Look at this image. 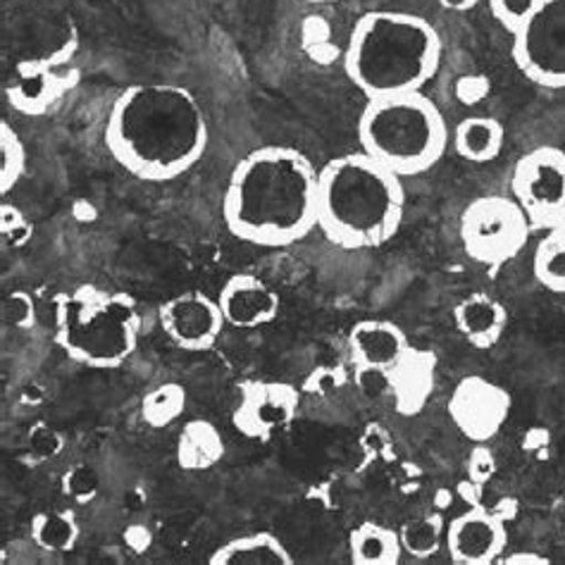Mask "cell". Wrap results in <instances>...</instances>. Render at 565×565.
Instances as JSON below:
<instances>
[{
	"label": "cell",
	"mask_w": 565,
	"mask_h": 565,
	"mask_svg": "<svg viewBox=\"0 0 565 565\" xmlns=\"http://www.w3.org/2000/svg\"><path fill=\"white\" fill-rule=\"evenodd\" d=\"M511 196L523 207L532 230L565 225V151L540 146L515 162Z\"/></svg>",
	"instance_id": "cell-8"
},
{
	"label": "cell",
	"mask_w": 565,
	"mask_h": 565,
	"mask_svg": "<svg viewBox=\"0 0 565 565\" xmlns=\"http://www.w3.org/2000/svg\"><path fill=\"white\" fill-rule=\"evenodd\" d=\"M532 273L546 291L565 296V225L548 230L534 248Z\"/></svg>",
	"instance_id": "cell-24"
},
{
	"label": "cell",
	"mask_w": 565,
	"mask_h": 565,
	"mask_svg": "<svg viewBox=\"0 0 565 565\" xmlns=\"http://www.w3.org/2000/svg\"><path fill=\"white\" fill-rule=\"evenodd\" d=\"M511 404V394L501 384L482 375H468L454 386L446 411L460 435L472 444H487L509 420Z\"/></svg>",
	"instance_id": "cell-12"
},
{
	"label": "cell",
	"mask_w": 565,
	"mask_h": 565,
	"mask_svg": "<svg viewBox=\"0 0 565 565\" xmlns=\"http://www.w3.org/2000/svg\"><path fill=\"white\" fill-rule=\"evenodd\" d=\"M26 172V148L20 134L8 120H0V193H8L20 184Z\"/></svg>",
	"instance_id": "cell-27"
},
{
	"label": "cell",
	"mask_w": 565,
	"mask_h": 565,
	"mask_svg": "<svg viewBox=\"0 0 565 565\" xmlns=\"http://www.w3.org/2000/svg\"><path fill=\"white\" fill-rule=\"evenodd\" d=\"M74 43L51 55L26 57L14 65L6 86L10 108L26 117H41L55 108L79 82V70L72 67Z\"/></svg>",
	"instance_id": "cell-10"
},
{
	"label": "cell",
	"mask_w": 565,
	"mask_h": 565,
	"mask_svg": "<svg viewBox=\"0 0 565 565\" xmlns=\"http://www.w3.org/2000/svg\"><path fill=\"white\" fill-rule=\"evenodd\" d=\"M563 523H565V515H563Z\"/></svg>",
	"instance_id": "cell-41"
},
{
	"label": "cell",
	"mask_w": 565,
	"mask_h": 565,
	"mask_svg": "<svg viewBox=\"0 0 565 565\" xmlns=\"http://www.w3.org/2000/svg\"><path fill=\"white\" fill-rule=\"evenodd\" d=\"M0 316H3V324L14 327V330H32V327H36L34 296L24 289H12L6 294Z\"/></svg>",
	"instance_id": "cell-30"
},
{
	"label": "cell",
	"mask_w": 565,
	"mask_h": 565,
	"mask_svg": "<svg viewBox=\"0 0 565 565\" xmlns=\"http://www.w3.org/2000/svg\"><path fill=\"white\" fill-rule=\"evenodd\" d=\"M347 382H349V375L341 365H320L303 380L301 392L313 394V396H330L339 392L341 386H347Z\"/></svg>",
	"instance_id": "cell-32"
},
{
	"label": "cell",
	"mask_w": 565,
	"mask_h": 565,
	"mask_svg": "<svg viewBox=\"0 0 565 565\" xmlns=\"http://www.w3.org/2000/svg\"><path fill=\"white\" fill-rule=\"evenodd\" d=\"M542 3L544 0H489V12L513 36L537 14Z\"/></svg>",
	"instance_id": "cell-28"
},
{
	"label": "cell",
	"mask_w": 565,
	"mask_h": 565,
	"mask_svg": "<svg viewBox=\"0 0 565 565\" xmlns=\"http://www.w3.org/2000/svg\"><path fill=\"white\" fill-rule=\"evenodd\" d=\"M408 347L406 332L392 320H361L349 332L355 373H390Z\"/></svg>",
	"instance_id": "cell-17"
},
{
	"label": "cell",
	"mask_w": 565,
	"mask_h": 565,
	"mask_svg": "<svg viewBox=\"0 0 565 565\" xmlns=\"http://www.w3.org/2000/svg\"><path fill=\"white\" fill-rule=\"evenodd\" d=\"M404 554L425 561L439 554V548L446 546V520L439 513H427L413 518L398 530Z\"/></svg>",
	"instance_id": "cell-25"
},
{
	"label": "cell",
	"mask_w": 565,
	"mask_h": 565,
	"mask_svg": "<svg viewBox=\"0 0 565 565\" xmlns=\"http://www.w3.org/2000/svg\"><path fill=\"white\" fill-rule=\"evenodd\" d=\"M509 546L505 520L487 505H468V511L446 523V552L456 565H489L503 558Z\"/></svg>",
	"instance_id": "cell-14"
},
{
	"label": "cell",
	"mask_w": 565,
	"mask_h": 565,
	"mask_svg": "<svg viewBox=\"0 0 565 565\" xmlns=\"http://www.w3.org/2000/svg\"><path fill=\"white\" fill-rule=\"evenodd\" d=\"M12 232V246H22L29 239V225L20 215L18 207L3 205V234L8 236Z\"/></svg>",
	"instance_id": "cell-34"
},
{
	"label": "cell",
	"mask_w": 565,
	"mask_h": 565,
	"mask_svg": "<svg viewBox=\"0 0 565 565\" xmlns=\"http://www.w3.org/2000/svg\"><path fill=\"white\" fill-rule=\"evenodd\" d=\"M532 225L513 196L489 193L475 199L460 215V244L466 256L484 267H501L525 250Z\"/></svg>",
	"instance_id": "cell-7"
},
{
	"label": "cell",
	"mask_w": 565,
	"mask_h": 565,
	"mask_svg": "<svg viewBox=\"0 0 565 565\" xmlns=\"http://www.w3.org/2000/svg\"><path fill=\"white\" fill-rule=\"evenodd\" d=\"M53 306V339L70 361L92 370H115L137 351L141 318L129 294L79 285L57 294Z\"/></svg>",
	"instance_id": "cell-5"
},
{
	"label": "cell",
	"mask_w": 565,
	"mask_h": 565,
	"mask_svg": "<svg viewBox=\"0 0 565 565\" xmlns=\"http://www.w3.org/2000/svg\"><path fill=\"white\" fill-rule=\"evenodd\" d=\"M225 439L211 420H189L177 439V466L186 472L215 468L225 458Z\"/></svg>",
	"instance_id": "cell-21"
},
{
	"label": "cell",
	"mask_w": 565,
	"mask_h": 565,
	"mask_svg": "<svg viewBox=\"0 0 565 565\" xmlns=\"http://www.w3.org/2000/svg\"><path fill=\"white\" fill-rule=\"evenodd\" d=\"M394 408L404 418H415L433 398L437 386V355L420 347H408L398 363L386 373Z\"/></svg>",
	"instance_id": "cell-16"
},
{
	"label": "cell",
	"mask_w": 565,
	"mask_h": 565,
	"mask_svg": "<svg viewBox=\"0 0 565 565\" xmlns=\"http://www.w3.org/2000/svg\"><path fill=\"white\" fill-rule=\"evenodd\" d=\"M458 494L468 505H482L480 497H482V484H475L472 480H466L458 484Z\"/></svg>",
	"instance_id": "cell-37"
},
{
	"label": "cell",
	"mask_w": 565,
	"mask_h": 565,
	"mask_svg": "<svg viewBox=\"0 0 565 565\" xmlns=\"http://www.w3.org/2000/svg\"><path fill=\"white\" fill-rule=\"evenodd\" d=\"M160 330L177 349L203 353L215 347L222 330L227 327L217 299L203 291H184L172 296L158 308Z\"/></svg>",
	"instance_id": "cell-13"
},
{
	"label": "cell",
	"mask_w": 565,
	"mask_h": 565,
	"mask_svg": "<svg viewBox=\"0 0 565 565\" xmlns=\"http://www.w3.org/2000/svg\"><path fill=\"white\" fill-rule=\"evenodd\" d=\"M211 565H294V556L287 544L273 532H250L239 534L207 558Z\"/></svg>",
	"instance_id": "cell-19"
},
{
	"label": "cell",
	"mask_w": 565,
	"mask_h": 565,
	"mask_svg": "<svg viewBox=\"0 0 565 565\" xmlns=\"http://www.w3.org/2000/svg\"><path fill=\"white\" fill-rule=\"evenodd\" d=\"M466 472H468V480H472L475 484H482V487H484V484L497 475V458H494V451L489 449L487 444H475L470 456H468Z\"/></svg>",
	"instance_id": "cell-33"
},
{
	"label": "cell",
	"mask_w": 565,
	"mask_h": 565,
	"mask_svg": "<svg viewBox=\"0 0 565 565\" xmlns=\"http://www.w3.org/2000/svg\"><path fill=\"white\" fill-rule=\"evenodd\" d=\"M26 449L36 460H55L65 451V437L46 420H36L29 427Z\"/></svg>",
	"instance_id": "cell-31"
},
{
	"label": "cell",
	"mask_w": 565,
	"mask_h": 565,
	"mask_svg": "<svg viewBox=\"0 0 565 565\" xmlns=\"http://www.w3.org/2000/svg\"><path fill=\"white\" fill-rule=\"evenodd\" d=\"M406 217L404 177L367 153H347L318 174V230L344 250L390 244Z\"/></svg>",
	"instance_id": "cell-3"
},
{
	"label": "cell",
	"mask_w": 565,
	"mask_h": 565,
	"mask_svg": "<svg viewBox=\"0 0 565 565\" xmlns=\"http://www.w3.org/2000/svg\"><path fill=\"white\" fill-rule=\"evenodd\" d=\"M189 392L180 382H166L148 392L141 401V418L148 427L162 429L182 418L186 411Z\"/></svg>",
	"instance_id": "cell-26"
},
{
	"label": "cell",
	"mask_w": 565,
	"mask_h": 565,
	"mask_svg": "<svg viewBox=\"0 0 565 565\" xmlns=\"http://www.w3.org/2000/svg\"><path fill=\"white\" fill-rule=\"evenodd\" d=\"M361 151L398 177L433 170L449 146V127L423 92L365 103L359 117Z\"/></svg>",
	"instance_id": "cell-6"
},
{
	"label": "cell",
	"mask_w": 565,
	"mask_h": 565,
	"mask_svg": "<svg viewBox=\"0 0 565 565\" xmlns=\"http://www.w3.org/2000/svg\"><path fill=\"white\" fill-rule=\"evenodd\" d=\"M353 565H398L404 556L398 530L380 523H363L349 534Z\"/></svg>",
	"instance_id": "cell-22"
},
{
	"label": "cell",
	"mask_w": 565,
	"mask_h": 565,
	"mask_svg": "<svg viewBox=\"0 0 565 565\" xmlns=\"http://www.w3.org/2000/svg\"><path fill=\"white\" fill-rule=\"evenodd\" d=\"M217 303L227 327L234 330H258L270 324L277 320L281 308L279 294L265 279L248 273L230 277L217 294Z\"/></svg>",
	"instance_id": "cell-15"
},
{
	"label": "cell",
	"mask_w": 565,
	"mask_h": 565,
	"mask_svg": "<svg viewBox=\"0 0 565 565\" xmlns=\"http://www.w3.org/2000/svg\"><path fill=\"white\" fill-rule=\"evenodd\" d=\"M303 3H313V6H332V3H339V0H303Z\"/></svg>",
	"instance_id": "cell-40"
},
{
	"label": "cell",
	"mask_w": 565,
	"mask_h": 565,
	"mask_svg": "<svg viewBox=\"0 0 565 565\" xmlns=\"http://www.w3.org/2000/svg\"><path fill=\"white\" fill-rule=\"evenodd\" d=\"M441 36L420 14L373 10L353 24L344 72L365 100L423 92L441 65Z\"/></svg>",
	"instance_id": "cell-4"
},
{
	"label": "cell",
	"mask_w": 565,
	"mask_h": 565,
	"mask_svg": "<svg viewBox=\"0 0 565 565\" xmlns=\"http://www.w3.org/2000/svg\"><path fill=\"white\" fill-rule=\"evenodd\" d=\"M511 55L523 77L542 88H565V0H544L513 34Z\"/></svg>",
	"instance_id": "cell-9"
},
{
	"label": "cell",
	"mask_w": 565,
	"mask_h": 565,
	"mask_svg": "<svg viewBox=\"0 0 565 565\" xmlns=\"http://www.w3.org/2000/svg\"><path fill=\"white\" fill-rule=\"evenodd\" d=\"M211 141L205 110L189 88L137 84L115 98L103 143L141 182H174L199 166Z\"/></svg>",
	"instance_id": "cell-1"
},
{
	"label": "cell",
	"mask_w": 565,
	"mask_h": 565,
	"mask_svg": "<svg viewBox=\"0 0 565 565\" xmlns=\"http://www.w3.org/2000/svg\"><path fill=\"white\" fill-rule=\"evenodd\" d=\"M318 174L291 146H260L236 162L222 220L234 239L258 248H287L318 230Z\"/></svg>",
	"instance_id": "cell-2"
},
{
	"label": "cell",
	"mask_w": 565,
	"mask_h": 565,
	"mask_svg": "<svg viewBox=\"0 0 565 565\" xmlns=\"http://www.w3.org/2000/svg\"><path fill=\"white\" fill-rule=\"evenodd\" d=\"M63 494L77 505L92 503L100 492V478L92 466H72L61 480Z\"/></svg>",
	"instance_id": "cell-29"
},
{
	"label": "cell",
	"mask_w": 565,
	"mask_h": 565,
	"mask_svg": "<svg viewBox=\"0 0 565 565\" xmlns=\"http://www.w3.org/2000/svg\"><path fill=\"white\" fill-rule=\"evenodd\" d=\"M454 322L472 349L489 351L499 344L509 327V310L494 296L478 291L454 308Z\"/></svg>",
	"instance_id": "cell-18"
},
{
	"label": "cell",
	"mask_w": 565,
	"mask_h": 565,
	"mask_svg": "<svg viewBox=\"0 0 565 565\" xmlns=\"http://www.w3.org/2000/svg\"><path fill=\"white\" fill-rule=\"evenodd\" d=\"M492 511H494L499 518H503L505 523H509V520H513L515 513H518V501H515V499H503V501H499V505H494Z\"/></svg>",
	"instance_id": "cell-39"
},
{
	"label": "cell",
	"mask_w": 565,
	"mask_h": 565,
	"mask_svg": "<svg viewBox=\"0 0 565 565\" xmlns=\"http://www.w3.org/2000/svg\"><path fill=\"white\" fill-rule=\"evenodd\" d=\"M505 565H548V558L534 554V552H515L503 556Z\"/></svg>",
	"instance_id": "cell-36"
},
{
	"label": "cell",
	"mask_w": 565,
	"mask_h": 565,
	"mask_svg": "<svg viewBox=\"0 0 565 565\" xmlns=\"http://www.w3.org/2000/svg\"><path fill=\"white\" fill-rule=\"evenodd\" d=\"M125 544L131 548L134 554H146L148 548H151V544H153V534H151V530H148L146 525L131 523L125 530Z\"/></svg>",
	"instance_id": "cell-35"
},
{
	"label": "cell",
	"mask_w": 565,
	"mask_h": 565,
	"mask_svg": "<svg viewBox=\"0 0 565 565\" xmlns=\"http://www.w3.org/2000/svg\"><path fill=\"white\" fill-rule=\"evenodd\" d=\"M301 406L299 386L277 380H248L239 386V401L232 425L253 441H270L275 433L291 425Z\"/></svg>",
	"instance_id": "cell-11"
},
{
	"label": "cell",
	"mask_w": 565,
	"mask_h": 565,
	"mask_svg": "<svg viewBox=\"0 0 565 565\" xmlns=\"http://www.w3.org/2000/svg\"><path fill=\"white\" fill-rule=\"evenodd\" d=\"M32 542L49 554H70L79 542V520L72 509L39 511L29 525Z\"/></svg>",
	"instance_id": "cell-23"
},
{
	"label": "cell",
	"mask_w": 565,
	"mask_h": 565,
	"mask_svg": "<svg viewBox=\"0 0 565 565\" xmlns=\"http://www.w3.org/2000/svg\"><path fill=\"white\" fill-rule=\"evenodd\" d=\"M439 6L451 12H468L472 8H478L480 0H439Z\"/></svg>",
	"instance_id": "cell-38"
},
{
	"label": "cell",
	"mask_w": 565,
	"mask_h": 565,
	"mask_svg": "<svg viewBox=\"0 0 565 565\" xmlns=\"http://www.w3.org/2000/svg\"><path fill=\"white\" fill-rule=\"evenodd\" d=\"M505 141L503 125L492 115H470L454 129V151L475 166H484L501 156Z\"/></svg>",
	"instance_id": "cell-20"
}]
</instances>
